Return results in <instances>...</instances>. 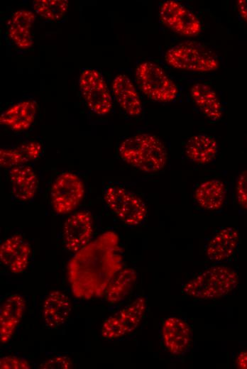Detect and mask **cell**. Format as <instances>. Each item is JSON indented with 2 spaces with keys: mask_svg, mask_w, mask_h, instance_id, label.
<instances>
[{
  "mask_svg": "<svg viewBox=\"0 0 247 369\" xmlns=\"http://www.w3.org/2000/svg\"><path fill=\"white\" fill-rule=\"evenodd\" d=\"M123 269L119 238L106 231L75 253L67 264L73 295L91 299L103 296L115 275Z\"/></svg>",
  "mask_w": 247,
  "mask_h": 369,
  "instance_id": "1",
  "label": "cell"
},
{
  "mask_svg": "<svg viewBox=\"0 0 247 369\" xmlns=\"http://www.w3.org/2000/svg\"><path fill=\"white\" fill-rule=\"evenodd\" d=\"M119 154L129 165L148 173L163 170L168 160L164 144L150 133H140L126 138L119 145Z\"/></svg>",
  "mask_w": 247,
  "mask_h": 369,
  "instance_id": "2",
  "label": "cell"
},
{
  "mask_svg": "<svg viewBox=\"0 0 247 369\" xmlns=\"http://www.w3.org/2000/svg\"><path fill=\"white\" fill-rule=\"evenodd\" d=\"M239 282L237 272L222 265L210 267L187 281L182 292L198 299H214L226 296Z\"/></svg>",
  "mask_w": 247,
  "mask_h": 369,
  "instance_id": "3",
  "label": "cell"
},
{
  "mask_svg": "<svg viewBox=\"0 0 247 369\" xmlns=\"http://www.w3.org/2000/svg\"><path fill=\"white\" fill-rule=\"evenodd\" d=\"M165 59L170 66L181 70L207 72L219 67L214 53L194 41L182 42L171 47L165 53Z\"/></svg>",
  "mask_w": 247,
  "mask_h": 369,
  "instance_id": "4",
  "label": "cell"
},
{
  "mask_svg": "<svg viewBox=\"0 0 247 369\" xmlns=\"http://www.w3.org/2000/svg\"><path fill=\"white\" fill-rule=\"evenodd\" d=\"M136 80L142 92L158 102H170L178 94L175 82L158 65L144 62L136 69Z\"/></svg>",
  "mask_w": 247,
  "mask_h": 369,
  "instance_id": "5",
  "label": "cell"
},
{
  "mask_svg": "<svg viewBox=\"0 0 247 369\" xmlns=\"http://www.w3.org/2000/svg\"><path fill=\"white\" fill-rule=\"evenodd\" d=\"M103 197L108 207L126 224L138 226L145 220L147 207L138 195L124 187L110 185Z\"/></svg>",
  "mask_w": 247,
  "mask_h": 369,
  "instance_id": "6",
  "label": "cell"
},
{
  "mask_svg": "<svg viewBox=\"0 0 247 369\" xmlns=\"http://www.w3.org/2000/svg\"><path fill=\"white\" fill-rule=\"evenodd\" d=\"M146 305V299L139 297L106 318L101 325V336L105 339L113 340L132 333L141 324Z\"/></svg>",
  "mask_w": 247,
  "mask_h": 369,
  "instance_id": "7",
  "label": "cell"
},
{
  "mask_svg": "<svg viewBox=\"0 0 247 369\" xmlns=\"http://www.w3.org/2000/svg\"><path fill=\"white\" fill-rule=\"evenodd\" d=\"M85 194L84 182L77 175L65 172L59 175L52 184L50 201L57 214L72 211L79 204Z\"/></svg>",
  "mask_w": 247,
  "mask_h": 369,
  "instance_id": "8",
  "label": "cell"
},
{
  "mask_svg": "<svg viewBox=\"0 0 247 369\" xmlns=\"http://www.w3.org/2000/svg\"><path fill=\"white\" fill-rule=\"evenodd\" d=\"M82 94L89 109L99 116L109 114L113 102L107 84L99 72L94 69L84 70L79 79Z\"/></svg>",
  "mask_w": 247,
  "mask_h": 369,
  "instance_id": "9",
  "label": "cell"
},
{
  "mask_svg": "<svg viewBox=\"0 0 247 369\" xmlns=\"http://www.w3.org/2000/svg\"><path fill=\"white\" fill-rule=\"evenodd\" d=\"M159 17L163 25L182 35L194 36L202 31L201 23L195 14L176 1L162 3Z\"/></svg>",
  "mask_w": 247,
  "mask_h": 369,
  "instance_id": "10",
  "label": "cell"
},
{
  "mask_svg": "<svg viewBox=\"0 0 247 369\" xmlns=\"http://www.w3.org/2000/svg\"><path fill=\"white\" fill-rule=\"evenodd\" d=\"M92 233L93 221L89 211H80L71 215L65 221L62 228L66 248L77 253L90 242Z\"/></svg>",
  "mask_w": 247,
  "mask_h": 369,
  "instance_id": "11",
  "label": "cell"
},
{
  "mask_svg": "<svg viewBox=\"0 0 247 369\" xmlns=\"http://www.w3.org/2000/svg\"><path fill=\"white\" fill-rule=\"evenodd\" d=\"M162 338L164 346L174 356L183 354L192 341V331L189 324L177 316H170L163 323Z\"/></svg>",
  "mask_w": 247,
  "mask_h": 369,
  "instance_id": "12",
  "label": "cell"
},
{
  "mask_svg": "<svg viewBox=\"0 0 247 369\" xmlns=\"http://www.w3.org/2000/svg\"><path fill=\"white\" fill-rule=\"evenodd\" d=\"M31 248L21 236L14 235L6 238L0 246V260L14 274L24 272L28 265Z\"/></svg>",
  "mask_w": 247,
  "mask_h": 369,
  "instance_id": "13",
  "label": "cell"
},
{
  "mask_svg": "<svg viewBox=\"0 0 247 369\" xmlns=\"http://www.w3.org/2000/svg\"><path fill=\"white\" fill-rule=\"evenodd\" d=\"M26 307L23 296L14 294L3 303L0 311V341L6 343L11 338L20 323Z\"/></svg>",
  "mask_w": 247,
  "mask_h": 369,
  "instance_id": "14",
  "label": "cell"
},
{
  "mask_svg": "<svg viewBox=\"0 0 247 369\" xmlns=\"http://www.w3.org/2000/svg\"><path fill=\"white\" fill-rule=\"evenodd\" d=\"M37 104L33 100L16 103L6 109L0 116V123L13 131L28 129L35 121Z\"/></svg>",
  "mask_w": 247,
  "mask_h": 369,
  "instance_id": "15",
  "label": "cell"
},
{
  "mask_svg": "<svg viewBox=\"0 0 247 369\" xmlns=\"http://www.w3.org/2000/svg\"><path fill=\"white\" fill-rule=\"evenodd\" d=\"M69 297L60 291H53L45 298L43 304V318L50 329H56L67 320L71 312Z\"/></svg>",
  "mask_w": 247,
  "mask_h": 369,
  "instance_id": "16",
  "label": "cell"
},
{
  "mask_svg": "<svg viewBox=\"0 0 247 369\" xmlns=\"http://www.w3.org/2000/svg\"><path fill=\"white\" fill-rule=\"evenodd\" d=\"M112 92L120 107L129 116H138L142 113L140 97L131 79L126 75H118L112 82Z\"/></svg>",
  "mask_w": 247,
  "mask_h": 369,
  "instance_id": "17",
  "label": "cell"
},
{
  "mask_svg": "<svg viewBox=\"0 0 247 369\" xmlns=\"http://www.w3.org/2000/svg\"><path fill=\"white\" fill-rule=\"evenodd\" d=\"M9 176L14 197L22 202H28L34 198L38 187V180L33 168L26 165L14 167L9 170Z\"/></svg>",
  "mask_w": 247,
  "mask_h": 369,
  "instance_id": "18",
  "label": "cell"
},
{
  "mask_svg": "<svg viewBox=\"0 0 247 369\" xmlns=\"http://www.w3.org/2000/svg\"><path fill=\"white\" fill-rule=\"evenodd\" d=\"M35 13L28 9L16 11L9 23V35L19 48L28 49L33 44L31 28L35 22Z\"/></svg>",
  "mask_w": 247,
  "mask_h": 369,
  "instance_id": "19",
  "label": "cell"
},
{
  "mask_svg": "<svg viewBox=\"0 0 247 369\" xmlns=\"http://www.w3.org/2000/svg\"><path fill=\"white\" fill-rule=\"evenodd\" d=\"M238 240L239 234L236 228L226 227L221 229L207 244V257L214 262L227 260L235 252Z\"/></svg>",
  "mask_w": 247,
  "mask_h": 369,
  "instance_id": "20",
  "label": "cell"
},
{
  "mask_svg": "<svg viewBox=\"0 0 247 369\" xmlns=\"http://www.w3.org/2000/svg\"><path fill=\"white\" fill-rule=\"evenodd\" d=\"M226 194L224 183L218 179H209L201 182L196 188L194 197L203 209L216 211L223 206Z\"/></svg>",
  "mask_w": 247,
  "mask_h": 369,
  "instance_id": "21",
  "label": "cell"
},
{
  "mask_svg": "<svg viewBox=\"0 0 247 369\" xmlns=\"http://www.w3.org/2000/svg\"><path fill=\"white\" fill-rule=\"evenodd\" d=\"M42 153V145L36 141H30L11 148L0 150V165L12 168L25 165L38 159Z\"/></svg>",
  "mask_w": 247,
  "mask_h": 369,
  "instance_id": "22",
  "label": "cell"
},
{
  "mask_svg": "<svg viewBox=\"0 0 247 369\" xmlns=\"http://www.w3.org/2000/svg\"><path fill=\"white\" fill-rule=\"evenodd\" d=\"M185 152L186 156L193 163L207 164L216 158L218 145L213 137L199 134L189 138Z\"/></svg>",
  "mask_w": 247,
  "mask_h": 369,
  "instance_id": "23",
  "label": "cell"
},
{
  "mask_svg": "<svg viewBox=\"0 0 247 369\" xmlns=\"http://www.w3.org/2000/svg\"><path fill=\"white\" fill-rule=\"evenodd\" d=\"M191 96L196 106L207 117L213 121H217L221 117V102L210 86L203 83L194 84L191 88Z\"/></svg>",
  "mask_w": 247,
  "mask_h": 369,
  "instance_id": "24",
  "label": "cell"
},
{
  "mask_svg": "<svg viewBox=\"0 0 247 369\" xmlns=\"http://www.w3.org/2000/svg\"><path fill=\"white\" fill-rule=\"evenodd\" d=\"M137 280L133 268L121 270L112 279L106 290V299L110 304L119 303L130 294Z\"/></svg>",
  "mask_w": 247,
  "mask_h": 369,
  "instance_id": "25",
  "label": "cell"
},
{
  "mask_svg": "<svg viewBox=\"0 0 247 369\" xmlns=\"http://www.w3.org/2000/svg\"><path fill=\"white\" fill-rule=\"evenodd\" d=\"M67 0H34L33 9L35 13L50 21L60 20L68 9Z\"/></svg>",
  "mask_w": 247,
  "mask_h": 369,
  "instance_id": "26",
  "label": "cell"
},
{
  "mask_svg": "<svg viewBox=\"0 0 247 369\" xmlns=\"http://www.w3.org/2000/svg\"><path fill=\"white\" fill-rule=\"evenodd\" d=\"M73 368L70 358L65 356H57L41 363L38 368L40 369H70Z\"/></svg>",
  "mask_w": 247,
  "mask_h": 369,
  "instance_id": "27",
  "label": "cell"
},
{
  "mask_svg": "<svg viewBox=\"0 0 247 369\" xmlns=\"http://www.w3.org/2000/svg\"><path fill=\"white\" fill-rule=\"evenodd\" d=\"M236 198L239 205L247 210V170L238 177L236 186Z\"/></svg>",
  "mask_w": 247,
  "mask_h": 369,
  "instance_id": "28",
  "label": "cell"
},
{
  "mask_svg": "<svg viewBox=\"0 0 247 369\" xmlns=\"http://www.w3.org/2000/svg\"><path fill=\"white\" fill-rule=\"evenodd\" d=\"M1 369H30L29 363L20 357L14 356H4L0 358Z\"/></svg>",
  "mask_w": 247,
  "mask_h": 369,
  "instance_id": "29",
  "label": "cell"
},
{
  "mask_svg": "<svg viewBox=\"0 0 247 369\" xmlns=\"http://www.w3.org/2000/svg\"><path fill=\"white\" fill-rule=\"evenodd\" d=\"M236 7L241 18L247 23V0L237 1Z\"/></svg>",
  "mask_w": 247,
  "mask_h": 369,
  "instance_id": "30",
  "label": "cell"
},
{
  "mask_svg": "<svg viewBox=\"0 0 247 369\" xmlns=\"http://www.w3.org/2000/svg\"><path fill=\"white\" fill-rule=\"evenodd\" d=\"M236 366L241 369H247V351L238 353L236 359Z\"/></svg>",
  "mask_w": 247,
  "mask_h": 369,
  "instance_id": "31",
  "label": "cell"
}]
</instances>
